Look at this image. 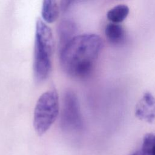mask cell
<instances>
[{
    "label": "cell",
    "mask_w": 155,
    "mask_h": 155,
    "mask_svg": "<svg viewBox=\"0 0 155 155\" xmlns=\"http://www.w3.org/2000/svg\"><path fill=\"white\" fill-rule=\"evenodd\" d=\"M101 38L94 33L76 35L60 48V63L69 76L85 78L91 72L102 48Z\"/></svg>",
    "instance_id": "obj_1"
},
{
    "label": "cell",
    "mask_w": 155,
    "mask_h": 155,
    "mask_svg": "<svg viewBox=\"0 0 155 155\" xmlns=\"http://www.w3.org/2000/svg\"><path fill=\"white\" fill-rule=\"evenodd\" d=\"M54 39L51 28L41 19L36 23L33 71L38 82L45 81L51 69Z\"/></svg>",
    "instance_id": "obj_2"
},
{
    "label": "cell",
    "mask_w": 155,
    "mask_h": 155,
    "mask_svg": "<svg viewBox=\"0 0 155 155\" xmlns=\"http://www.w3.org/2000/svg\"><path fill=\"white\" fill-rule=\"evenodd\" d=\"M59 113V99L54 90L44 92L35 105L33 126L37 134L43 135L51 127Z\"/></svg>",
    "instance_id": "obj_3"
},
{
    "label": "cell",
    "mask_w": 155,
    "mask_h": 155,
    "mask_svg": "<svg viewBox=\"0 0 155 155\" xmlns=\"http://www.w3.org/2000/svg\"><path fill=\"white\" fill-rule=\"evenodd\" d=\"M61 125L68 131H76L82 126L79 102L76 94L71 90L67 91L63 96Z\"/></svg>",
    "instance_id": "obj_4"
},
{
    "label": "cell",
    "mask_w": 155,
    "mask_h": 155,
    "mask_svg": "<svg viewBox=\"0 0 155 155\" xmlns=\"http://www.w3.org/2000/svg\"><path fill=\"white\" fill-rule=\"evenodd\" d=\"M135 115L140 120L152 123L155 119V97L150 92L143 94L136 105Z\"/></svg>",
    "instance_id": "obj_5"
},
{
    "label": "cell",
    "mask_w": 155,
    "mask_h": 155,
    "mask_svg": "<svg viewBox=\"0 0 155 155\" xmlns=\"http://www.w3.org/2000/svg\"><path fill=\"white\" fill-rule=\"evenodd\" d=\"M76 31V26L72 21L66 19L60 22L58 28L60 48L75 36Z\"/></svg>",
    "instance_id": "obj_6"
},
{
    "label": "cell",
    "mask_w": 155,
    "mask_h": 155,
    "mask_svg": "<svg viewBox=\"0 0 155 155\" xmlns=\"http://www.w3.org/2000/svg\"><path fill=\"white\" fill-rule=\"evenodd\" d=\"M60 10V7L56 1H44L41 10L42 21L45 23L54 22L58 18Z\"/></svg>",
    "instance_id": "obj_7"
},
{
    "label": "cell",
    "mask_w": 155,
    "mask_h": 155,
    "mask_svg": "<svg viewBox=\"0 0 155 155\" xmlns=\"http://www.w3.org/2000/svg\"><path fill=\"white\" fill-rule=\"evenodd\" d=\"M105 34L110 42L113 44H117L124 39L125 31L120 25L111 22L106 26Z\"/></svg>",
    "instance_id": "obj_8"
},
{
    "label": "cell",
    "mask_w": 155,
    "mask_h": 155,
    "mask_svg": "<svg viewBox=\"0 0 155 155\" xmlns=\"http://www.w3.org/2000/svg\"><path fill=\"white\" fill-rule=\"evenodd\" d=\"M129 13V8L125 4H119L111 8L107 13L108 19L112 23L121 22Z\"/></svg>",
    "instance_id": "obj_9"
},
{
    "label": "cell",
    "mask_w": 155,
    "mask_h": 155,
    "mask_svg": "<svg viewBox=\"0 0 155 155\" xmlns=\"http://www.w3.org/2000/svg\"><path fill=\"white\" fill-rule=\"evenodd\" d=\"M140 152L142 155H155V134H145Z\"/></svg>",
    "instance_id": "obj_10"
},
{
    "label": "cell",
    "mask_w": 155,
    "mask_h": 155,
    "mask_svg": "<svg viewBox=\"0 0 155 155\" xmlns=\"http://www.w3.org/2000/svg\"><path fill=\"white\" fill-rule=\"evenodd\" d=\"M129 155H142V154H141L140 150H139V151H136L134 152L133 153L129 154Z\"/></svg>",
    "instance_id": "obj_11"
}]
</instances>
